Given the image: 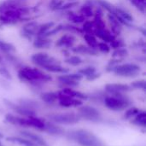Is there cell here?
Listing matches in <instances>:
<instances>
[{
    "mask_svg": "<svg viewBox=\"0 0 146 146\" xmlns=\"http://www.w3.org/2000/svg\"><path fill=\"white\" fill-rule=\"evenodd\" d=\"M3 137V133H0V139H2Z\"/></svg>",
    "mask_w": 146,
    "mask_h": 146,
    "instance_id": "f907efd6",
    "label": "cell"
},
{
    "mask_svg": "<svg viewBox=\"0 0 146 146\" xmlns=\"http://www.w3.org/2000/svg\"><path fill=\"white\" fill-rule=\"evenodd\" d=\"M33 45L36 49H48L51 45V40L49 38H44L38 36L33 41Z\"/></svg>",
    "mask_w": 146,
    "mask_h": 146,
    "instance_id": "cb8c5ba5",
    "label": "cell"
},
{
    "mask_svg": "<svg viewBox=\"0 0 146 146\" xmlns=\"http://www.w3.org/2000/svg\"><path fill=\"white\" fill-rule=\"evenodd\" d=\"M103 103L107 109L112 111H122L132 105V101L124 94L106 95Z\"/></svg>",
    "mask_w": 146,
    "mask_h": 146,
    "instance_id": "3957f363",
    "label": "cell"
},
{
    "mask_svg": "<svg viewBox=\"0 0 146 146\" xmlns=\"http://www.w3.org/2000/svg\"><path fill=\"white\" fill-rule=\"evenodd\" d=\"M19 104L29 109V110H34L37 112L38 110L40 109V104L35 101V100H33V99H29V98H21L19 99Z\"/></svg>",
    "mask_w": 146,
    "mask_h": 146,
    "instance_id": "4316f807",
    "label": "cell"
},
{
    "mask_svg": "<svg viewBox=\"0 0 146 146\" xmlns=\"http://www.w3.org/2000/svg\"><path fill=\"white\" fill-rule=\"evenodd\" d=\"M4 120L7 123L11 124V125L20 126V127H27L26 126V117H20V116H16L13 114L8 113L5 115Z\"/></svg>",
    "mask_w": 146,
    "mask_h": 146,
    "instance_id": "ffe728a7",
    "label": "cell"
},
{
    "mask_svg": "<svg viewBox=\"0 0 146 146\" xmlns=\"http://www.w3.org/2000/svg\"><path fill=\"white\" fill-rule=\"evenodd\" d=\"M78 115L80 117V119L82 118L88 121L99 122L103 120L100 111L97 110L95 107L89 105L80 106L78 109Z\"/></svg>",
    "mask_w": 146,
    "mask_h": 146,
    "instance_id": "52a82bcc",
    "label": "cell"
},
{
    "mask_svg": "<svg viewBox=\"0 0 146 146\" xmlns=\"http://www.w3.org/2000/svg\"><path fill=\"white\" fill-rule=\"evenodd\" d=\"M83 79V77L78 74H63L57 77V80L62 88H74L77 87L80 85V81Z\"/></svg>",
    "mask_w": 146,
    "mask_h": 146,
    "instance_id": "ba28073f",
    "label": "cell"
},
{
    "mask_svg": "<svg viewBox=\"0 0 146 146\" xmlns=\"http://www.w3.org/2000/svg\"><path fill=\"white\" fill-rule=\"evenodd\" d=\"M65 62L70 66L77 67L83 62V60L79 56H68V58H66Z\"/></svg>",
    "mask_w": 146,
    "mask_h": 146,
    "instance_id": "836d02e7",
    "label": "cell"
},
{
    "mask_svg": "<svg viewBox=\"0 0 146 146\" xmlns=\"http://www.w3.org/2000/svg\"><path fill=\"white\" fill-rule=\"evenodd\" d=\"M131 88L132 89H137V90H146V81L145 80H135L131 83Z\"/></svg>",
    "mask_w": 146,
    "mask_h": 146,
    "instance_id": "60d3db41",
    "label": "cell"
},
{
    "mask_svg": "<svg viewBox=\"0 0 146 146\" xmlns=\"http://www.w3.org/2000/svg\"><path fill=\"white\" fill-rule=\"evenodd\" d=\"M128 56V50H127L125 47L115 49V50L113 51V53H112L113 58L123 59L124 57H126V56Z\"/></svg>",
    "mask_w": 146,
    "mask_h": 146,
    "instance_id": "e575fe53",
    "label": "cell"
},
{
    "mask_svg": "<svg viewBox=\"0 0 146 146\" xmlns=\"http://www.w3.org/2000/svg\"><path fill=\"white\" fill-rule=\"evenodd\" d=\"M18 78L27 83L37 85L40 83H47L51 81L52 78L50 74H47L37 68L22 67L18 71Z\"/></svg>",
    "mask_w": 146,
    "mask_h": 146,
    "instance_id": "6da1fadb",
    "label": "cell"
},
{
    "mask_svg": "<svg viewBox=\"0 0 146 146\" xmlns=\"http://www.w3.org/2000/svg\"><path fill=\"white\" fill-rule=\"evenodd\" d=\"M45 125V121L37 117L36 115L34 116H30V117H26V126L27 127H33L34 129H37L38 131H44Z\"/></svg>",
    "mask_w": 146,
    "mask_h": 146,
    "instance_id": "2e32d148",
    "label": "cell"
},
{
    "mask_svg": "<svg viewBox=\"0 0 146 146\" xmlns=\"http://www.w3.org/2000/svg\"><path fill=\"white\" fill-rule=\"evenodd\" d=\"M47 117L50 121L57 125H74L79 123L80 121L79 115L74 112L50 114L47 115Z\"/></svg>",
    "mask_w": 146,
    "mask_h": 146,
    "instance_id": "5b68a950",
    "label": "cell"
},
{
    "mask_svg": "<svg viewBox=\"0 0 146 146\" xmlns=\"http://www.w3.org/2000/svg\"><path fill=\"white\" fill-rule=\"evenodd\" d=\"M4 104H6V106L8 108H9L10 110H12L13 111H15V113H17L18 115H20L22 117H30V116H34L37 115V112L32 110H29L21 104H16L9 100L4 99Z\"/></svg>",
    "mask_w": 146,
    "mask_h": 146,
    "instance_id": "30bf717a",
    "label": "cell"
},
{
    "mask_svg": "<svg viewBox=\"0 0 146 146\" xmlns=\"http://www.w3.org/2000/svg\"><path fill=\"white\" fill-rule=\"evenodd\" d=\"M100 76H101V74H100V73H97V72H96V73H94V74H91L90 76L86 77V80H89V81H92V80H95L98 79Z\"/></svg>",
    "mask_w": 146,
    "mask_h": 146,
    "instance_id": "c3c4849f",
    "label": "cell"
},
{
    "mask_svg": "<svg viewBox=\"0 0 146 146\" xmlns=\"http://www.w3.org/2000/svg\"><path fill=\"white\" fill-rule=\"evenodd\" d=\"M80 13L85 18H90V17L93 16V15H94V11H93L91 4H84L80 9Z\"/></svg>",
    "mask_w": 146,
    "mask_h": 146,
    "instance_id": "d6a6232c",
    "label": "cell"
},
{
    "mask_svg": "<svg viewBox=\"0 0 146 146\" xmlns=\"http://www.w3.org/2000/svg\"><path fill=\"white\" fill-rule=\"evenodd\" d=\"M104 90L107 93L110 95H115V94H124L132 90L131 86L127 84H121V83H110L105 85Z\"/></svg>",
    "mask_w": 146,
    "mask_h": 146,
    "instance_id": "7c38bea8",
    "label": "cell"
},
{
    "mask_svg": "<svg viewBox=\"0 0 146 146\" xmlns=\"http://www.w3.org/2000/svg\"><path fill=\"white\" fill-rule=\"evenodd\" d=\"M54 26H55V22H53V21H49V22H46L43 25L38 26L36 35L37 36H42L43 34L47 33L49 30H50L52 27H54Z\"/></svg>",
    "mask_w": 146,
    "mask_h": 146,
    "instance_id": "f546056e",
    "label": "cell"
},
{
    "mask_svg": "<svg viewBox=\"0 0 146 146\" xmlns=\"http://www.w3.org/2000/svg\"><path fill=\"white\" fill-rule=\"evenodd\" d=\"M76 41V38L72 34H64L62 35L56 43V46L59 48H72Z\"/></svg>",
    "mask_w": 146,
    "mask_h": 146,
    "instance_id": "e0dca14e",
    "label": "cell"
},
{
    "mask_svg": "<svg viewBox=\"0 0 146 146\" xmlns=\"http://www.w3.org/2000/svg\"><path fill=\"white\" fill-rule=\"evenodd\" d=\"M94 2L96 3H98L100 6V8H102L104 9H106L110 14H112L114 12V10H115V6H114L112 3H110L107 0H94Z\"/></svg>",
    "mask_w": 146,
    "mask_h": 146,
    "instance_id": "1f68e13d",
    "label": "cell"
},
{
    "mask_svg": "<svg viewBox=\"0 0 146 146\" xmlns=\"http://www.w3.org/2000/svg\"><path fill=\"white\" fill-rule=\"evenodd\" d=\"M97 49H98V50H99L102 53L108 54V53H110L111 48L105 42H98V45H97Z\"/></svg>",
    "mask_w": 146,
    "mask_h": 146,
    "instance_id": "7bdbcfd3",
    "label": "cell"
},
{
    "mask_svg": "<svg viewBox=\"0 0 146 146\" xmlns=\"http://www.w3.org/2000/svg\"><path fill=\"white\" fill-rule=\"evenodd\" d=\"M38 24L35 21H31L24 25L21 29V35L27 39H31L34 35L37 34V31L38 28Z\"/></svg>",
    "mask_w": 146,
    "mask_h": 146,
    "instance_id": "4fadbf2b",
    "label": "cell"
},
{
    "mask_svg": "<svg viewBox=\"0 0 146 146\" xmlns=\"http://www.w3.org/2000/svg\"><path fill=\"white\" fill-rule=\"evenodd\" d=\"M68 139L81 146H103L102 141L92 132L86 129H76L66 133Z\"/></svg>",
    "mask_w": 146,
    "mask_h": 146,
    "instance_id": "7a4b0ae2",
    "label": "cell"
},
{
    "mask_svg": "<svg viewBox=\"0 0 146 146\" xmlns=\"http://www.w3.org/2000/svg\"><path fill=\"white\" fill-rule=\"evenodd\" d=\"M110 47L112 48V49H114V50L118 49V48H122V47L125 46V42L123 41L122 38H119V39L115 38V39H114L111 43H110Z\"/></svg>",
    "mask_w": 146,
    "mask_h": 146,
    "instance_id": "ee69618b",
    "label": "cell"
},
{
    "mask_svg": "<svg viewBox=\"0 0 146 146\" xmlns=\"http://www.w3.org/2000/svg\"><path fill=\"white\" fill-rule=\"evenodd\" d=\"M141 72V68L139 65L135 63H124L117 65L113 73L120 77H126V78H133L137 77Z\"/></svg>",
    "mask_w": 146,
    "mask_h": 146,
    "instance_id": "8992f818",
    "label": "cell"
},
{
    "mask_svg": "<svg viewBox=\"0 0 146 146\" xmlns=\"http://www.w3.org/2000/svg\"><path fill=\"white\" fill-rule=\"evenodd\" d=\"M84 38L86 42V44H88L89 47L92 48H97L98 45V39L96 38V36L94 34L92 33H84Z\"/></svg>",
    "mask_w": 146,
    "mask_h": 146,
    "instance_id": "4dcf8cb0",
    "label": "cell"
},
{
    "mask_svg": "<svg viewBox=\"0 0 146 146\" xmlns=\"http://www.w3.org/2000/svg\"><path fill=\"white\" fill-rule=\"evenodd\" d=\"M81 29H82L84 33H92V34H93V32H94L93 22L92 21H85L83 22V26H82Z\"/></svg>",
    "mask_w": 146,
    "mask_h": 146,
    "instance_id": "ab89813d",
    "label": "cell"
},
{
    "mask_svg": "<svg viewBox=\"0 0 146 146\" xmlns=\"http://www.w3.org/2000/svg\"><path fill=\"white\" fill-rule=\"evenodd\" d=\"M3 56L0 54V64H3Z\"/></svg>",
    "mask_w": 146,
    "mask_h": 146,
    "instance_id": "681fc988",
    "label": "cell"
},
{
    "mask_svg": "<svg viewBox=\"0 0 146 146\" xmlns=\"http://www.w3.org/2000/svg\"><path fill=\"white\" fill-rule=\"evenodd\" d=\"M0 75L6 80H11L12 79V75H11L10 72L4 66H0Z\"/></svg>",
    "mask_w": 146,
    "mask_h": 146,
    "instance_id": "f6af8a7d",
    "label": "cell"
},
{
    "mask_svg": "<svg viewBox=\"0 0 146 146\" xmlns=\"http://www.w3.org/2000/svg\"><path fill=\"white\" fill-rule=\"evenodd\" d=\"M62 3H63L62 0H51L49 6L52 10H56V9H59V8L62 6Z\"/></svg>",
    "mask_w": 146,
    "mask_h": 146,
    "instance_id": "7dc6e473",
    "label": "cell"
},
{
    "mask_svg": "<svg viewBox=\"0 0 146 146\" xmlns=\"http://www.w3.org/2000/svg\"><path fill=\"white\" fill-rule=\"evenodd\" d=\"M58 104L60 106L63 108H71V107H80L82 105V101L80 99L74 98L72 97H69L62 92H58V98H57Z\"/></svg>",
    "mask_w": 146,
    "mask_h": 146,
    "instance_id": "8fae6325",
    "label": "cell"
},
{
    "mask_svg": "<svg viewBox=\"0 0 146 146\" xmlns=\"http://www.w3.org/2000/svg\"><path fill=\"white\" fill-rule=\"evenodd\" d=\"M132 119L133 121L131 122L133 125L139 127H143V128L146 127V112L145 110H139L138 114Z\"/></svg>",
    "mask_w": 146,
    "mask_h": 146,
    "instance_id": "7402d4cb",
    "label": "cell"
},
{
    "mask_svg": "<svg viewBox=\"0 0 146 146\" xmlns=\"http://www.w3.org/2000/svg\"><path fill=\"white\" fill-rule=\"evenodd\" d=\"M78 5V2L76 1H71L69 3H62V6L59 8V10H67V9H72L75 6Z\"/></svg>",
    "mask_w": 146,
    "mask_h": 146,
    "instance_id": "bcb514c9",
    "label": "cell"
},
{
    "mask_svg": "<svg viewBox=\"0 0 146 146\" xmlns=\"http://www.w3.org/2000/svg\"><path fill=\"white\" fill-rule=\"evenodd\" d=\"M44 132L52 136H61L65 134V130L62 127L51 121H45Z\"/></svg>",
    "mask_w": 146,
    "mask_h": 146,
    "instance_id": "9a60e30c",
    "label": "cell"
},
{
    "mask_svg": "<svg viewBox=\"0 0 146 146\" xmlns=\"http://www.w3.org/2000/svg\"><path fill=\"white\" fill-rule=\"evenodd\" d=\"M44 70H46L47 72H50V73H55V74H67L69 72V69L67 68L62 67L60 63L57 64H52V65H49L44 68Z\"/></svg>",
    "mask_w": 146,
    "mask_h": 146,
    "instance_id": "83f0119b",
    "label": "cell"
},
{
    "mask_svg": "<svg viewBox=\"0 0 146 146\" xmlns=\"http://www.w3.org/2000/svg\"><path fill=\"white\" fill-rule=\"evenodd\" d=\"M20 134L22 137H24V138L29 139L30 141H32L33 143H34L36 145L48 146V144L45 141V139L42 136H40L37 133H32V132L27 131V130H22L20 132Z\"/></svg>",
    "mask_w": 146,
    "mask_h": 146,
    "instance_id": "5bb4252c",
    "label": "cell"
},
{
    "mask_svg": "<svg viewBox=\"0 0 146 146\" xmlns=\"http://www.w3.org/2000/svg\"><path fill=\"white\" fill-rule=\"evenodd\" d=\"M7 141L11 142L13 144H17L21 146H38L36 145L34 143H33L32 141H30L29 139L24 138V137H15V136H11V137H8Z\"/></svg>",
    "mask_w": 146,
    "mask_h": 146,
    "instance_id": "484cf974",
    "label": "cell"
},
{
    "mask_svg": "<svg viewBox=\"0 0 146 146\" xmlns=\"http://www.w3.org/2000/svg\"><path fill=\"white\" fill-rule=\"evenodd\" d=\"M70 1H76V0H70Z\"/></svg>",
    "mask_w": 146,
    "mask_h": 146,
    "instance_id": "f5cc1de1",
    "label": "cell"
},
{
    "mask_svg": "<svg viewBox=\"0 0 146 146\" xmlns=\"http://www.w3.org/2000/svg\"><path fill=\"white\" fill-rule=\"evenodd\" d=\"M132 4H133L140 12L143 14L145 13L146 0H129Z\"/></svg>",
    "mask_w": 146,
    "mask_h": 146,
    "instance_id": "f35d334b",
    "label": "cell"
},
{
    "mask_svg": "<svg viewBox=\"0 0 146 146\" xmlns=\"http://www.w3.org/2000/svg\"><path fill=\"white\" fill-rule=\"evenodd\" d=\"M97 72V69L96 68L92 67V66H89V67H86V68H80L79 71H78V74H80L82 77H88L90 76L91 74H94Z\"/></svg>",
    "mask_w": 146,
    "mask_h": 146,
    "instance_id": "8d00e7d4",
    "label": "cell"
},
{
    "mask_svg": "<svg viewBox=\"0 0 146 146\" xmlns=\"http://www.w3.org/2000/svg\"><path fill=\"white\" fill-rule=\"evenodd\" d=\"M0 50L3 54H12L15 52V47L10 43L0 40Z\"/></svg>",
    "mask_w": 146,
    "mask_h": 146,
    "instance_id": "f1b7e54d",
    "label": "cell"
},
{
    "mask_svg": "<svg viewBox=\"0 0 146 146\" xmlns=\"http://www.w3.org/2000/svg\"><path fill=\"white\" fill-rule=\"evenodd\" d=\"M61 92L69 97H72L76 99H80L81 101L88 99V97L86 94H85L81 92H79V91H75L73 88H62V90Z\"/></svg>",
    "mask_w": 146,
    "mask_h": 146,
    "instance_id": "603a6c76",
    "label": "cell"
},
{
    "mask_svg": "<svg viewBox=\"0 0 146 146\" xmlns=\"http://www.w3.org/2000/svg\"><path fill=\"white\" fill-rule=\"evenodd\" d=\"M31 60L34 64H36L37 66H38L42 68H44V67L49 66V65L59 63L58 60H56L53 56H49L45 52H38V53L33 54L31 56Z\"/></svg>",
    "mask_w": 146,
    "mask_h": 146,
    "instance_id": "9c48e42d",
    "label": "cell"
},
{
    "mask_svg": "<svg viewBox=\"0 0 146 146\" xmlns=\"http://www.w3.org/2000/svg\"><path fill=\"white\" fill-rule=\"evenodd\" d=\"M68 20L74 24H80V23H83L86 21V18L80 14L71 13L68 15Z\"/></svg>",
    "mask_w": 146,
    "mask_h": 146,
    "instance_id": "d590c367",
    "label": "cell"
},
{
    "mask_svg": "<svg viewBox=\"0 0 146 146\" xmlns=\"http://www.w3.org/2000/svg\"><path fill=\"white\" fill-rule=\"evenodd\" d=\"M139 111V110L137 107H131L126 111L123 117L125 120H131L132 118H133L138 114Z\"/></svg>",
    "mask_w": 146,
    "mask_h": 146,
    "instance_id": "b9f144b4",
    "label": "cell"
},
{
    "mask_svg": "<svg viewBox=\"0 0 146 146\" xmlns=\"http://www.w3.org/2000/svg\"><path fill=\"white\" fill-rule=\"evenodd\" d=\"M72 51L76 54H85L89 56H98V50L97 48H92L84 44H80L75 47H72Z\"/></svg>",
    "mask_w": 146,
    "mask_h": 146,
    "instance_id": "d6986e66",
    "label": "cell"
},
{
    "mask_svg": "<svg viewBox=\"0 0 146 146\" xmlns=\"http://www.w3.org/2000/svg\"><path fill=\"white\" fill-rule=\"evenodd\" d=\"M57 98H58V92H47L40 94V99L47 104H54L55 102L57 101Z\"/></svg>",
    "mask_w": 146,
    "mask_h": 146,
    "instance_id": "d4e9b609",
    "label": "cell"
},
{
    "mask_svg": "<svg viewBox=\"0 0 146 146\" xmlns=\"http://www.w3.org/2000/svg\"><path fill=\"white\" fill-rule=\"evenodd\" d=\"M93 34H95V36L98 37L100 39H102L105 43H111L115 38V36L110 30H108L106 28L94 29Z\"/></svg>",
    "mask_w": 146,
    "mask_h": 146,
    "instance_id": "ac0fdd59",
    "label": "cell"
},
{
    "mask_svg": "<svg viewBox=\"0 0 146 146\" xmlns=\"http://www.w3.org/2000/svg\"><path fill=\"white\" fill-rule=\"evenodd\" d=\"M112 14L115 15L116 17H119V18L122 19L125 21H127V22H130V23L133 21V15L128 11H127L126 9H122L121 7H115V10H114V12Z\"/></svg>",
    "mask_w": 146,
    "mask_h": 146,
    "instance_id": "44dd1931",
    "label": "cell"
},
{
    "mask_svg": "<svg viewBox=\"0 0 146 146\" xmlns=\"http://www.w3.org/2000/svg\"><path fill=\"white\" fill-rule=\"evenodd\" d=\"M106 94L102 92H93L92 93L90 96L87 95L88 98H91V100L94 101V102H97V103H103L104 98H105Z\"/></svg>",
    "mask_w": 146,
    "mask_h": 146,
    "instance_id": "74e56055",
    "label": "cell"
},
{
    "mask_svg": "<svg viewBox=\"0 0 146 146\" xmlns=\"http://www.w3.org/2000/svg\"><path fill=\"white\" fill-rule=\"evenodd\" d=\"M27 12L24 7H14L6 9L0 14V23L3 25H13L17 23L22 17V15Z\"/></svg>",
    "mask_w": 146,
    "mask_h": 146,
    "instance_id": "277c9868",
    "label": "cell"
},
{
    "mask_svg": "<svg viewBox=\"0 0 146 146\" xmlns=\"http://www.w3.org/2000/svg\"><path fill=\"white\" fill-rule=\"evenodd\" d=\"M0 146H3V145H2V143H1V142H0Z\"/></svg>",
    "mask_w": 146,
    "mask_h": 146,
    "instance_id": "816d5d0a",
    "label": "cell"
}]
</instances>
